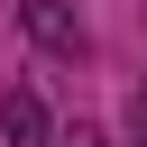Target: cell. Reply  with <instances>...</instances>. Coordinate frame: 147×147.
Segmentation results:
<instances>
[{
	"mask_svg": "<svg viewBox=\"0 0 147 147\" xmlns=\"http://www.w3.org/2000/svg\"><path fill=\"white\" fill-rule=\"evenodd\" d=\"M0 138H9V147H55V110H46L37 83H9V92H0Z\"/></svg>",
	"mask_w": 147,
	"mask_h": 147,
	"instance_id": "6da1fadb",
	"label": "cell"
},
{
	"mask_svg": "<svg viewBox=\"0 0 147 147\" xmlns=\"http://www.w3.org/2000/svg\"><path fill=\"white\" fill-rule=\"evenodd\" d=\"M18 28H28L46 55H83V18H74L64 0H18Z\"/></svg>",
	"mask_w": 147,
	"mask_h": 147,
	"instance_id": "7a4b0ae2",
	"label": "cell"
},
{
	"mask_svg": "<svg viewBox=\"0 0 147 147\" xmlns=\"http://www.w3.org/2000/svg\"><path fill=\"white\" fill-rule=\"evenodd\" d=\"M129 138H138V147H147V83H138V92H129Z\"/></svg>",
	"mask_w": 147,
	"mask_h": 147,
	"instance_id": "3957f363",
	"label": "cell"
},
{
	"mask_svg": "<svg viewBox=\"0 0 147 147\" xmlns=\"http://www.w3.org/2000/svg\"><path fill=\"white\" fill-rule=\"evenodd\" d=\"M55 147H110V138H101L92 119H74V138H55Z\"/></svg>",
	"mask_w": 147,
	"mask_h": 147,
	"instance_id": "277c9868",
	"label": "cell"
}]
</instances>
